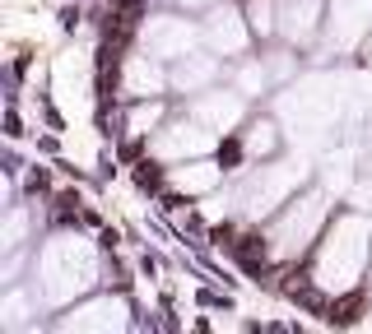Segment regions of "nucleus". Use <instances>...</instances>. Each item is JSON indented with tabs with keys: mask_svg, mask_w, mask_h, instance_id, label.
Wrapping results in <instances>:
<instances>
[{
	"mask_svg": "<svg viewBox=\"0 0 372 334\" xmlns=\"http://www.w3.org/2000/svg\"><path fill=\"white\" fill-rule=\"evenodd\" d=\"M363 306H368V292L354 288V292H344V297H335V302H330L326 320H330L335 330H349V325H358V320H363Z\"/></svg>",
	"mask_w": 372,
	"mask_h": 334,
	"instance_id": "f257e3e1",
	"label": "nucleus"
},
{
	"mask_svg": "<svg viewBox=\"0 0 372 334\" xmlns=\"http://www.w3.org/2000/svg\"><path fill=\"white\" fill-rule=\"evenodd\" d=\"M135 186L144 191V195H163V167L149 163V158H144V163H135Z\"/></svg>",
	"mask_w": 372,
	"mask_h": 334,
	"instance_id": "f03ea898",
	"label": "nucleus"
},
{
	"mask_svg": "<svg viewBox=\"0 0 372 334\" xmlns=\"http://www.w3.org/2000/svg\"><path fill=\"white\" fill-rule=\"evenodd\" d=\"M24 191H28V195H46V191H51V172H46V167H33L28 177H24Z\"/></svg>",
	"mask_w": 372,
	"mask_h": 334,
	"instance_id": "7ed1b4c3",
	"label": "nucleus"
},
{
	"mask_svg": "<svg viewBox=\"0 0 372 334\" xmlns=\"http://www.w3.org/2000/svg\"><path fill=\"white\" fill-rule=\"evenodd\" d=\"M79 19H84V15H79V5H65V10H61V28H65V33H75V28H79Z\"/></svg>",
	"mask_w": 372,
	"mask_h": 334,
	"instance_id": "20e7f679",
	"label": "nucleus"
},
{
	"mask_svg": "<svg viewBox=\"0 0 372 334\" xmlns=\"http://www.w3.org/2000/svg\"><path fill=\"white\" fill-rule=\"evenodd\" d=\"M112 177H117V158L103 153V158H98V182H112Z\"/></svg>",
	"mask_w": 372,
	"mask_h": 334,
	"instance_id": "39448f33",
	"label": "nucleus"
},
{
	"mask_svg": "<svg viewBox=\"0 0 372 334\" xmlns=\"http://www.w3.org/2000/svg\"><path fill=\"white\" fill-rule=\"evenodd\" d=\"M5 135H10V139H19V135H24V130H19V112H15V107L5 112Z\"/></svg>",
	"mask_w": 372,
	"mask_h": 334,
	"instance_id": "423d86ee",
	"label": "nucleus"
},
{
	"mask_svg": "<svg viewBox=\"0 0 372 334\" xmlns=\"http://www.w3.org/2000/svg\"><path fill=\"white\" fill-rule=\"evenodd\" d=\"M75 5H79V0H75Z\"/></svg>",
	"mask_w": 372,
	"mask_h": 334,
	"instance_id": "0eeeda50",
	"label": "nucleus"
}]
</instances>
